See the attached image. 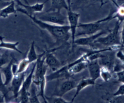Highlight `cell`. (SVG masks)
Wrapping results in <instances>:
<instances>
[{"instance_id": "obj_6", "label": "cell", "mask_w": 124, "mask_h": 103, "mask_svg": "<svg viewBox=\"0 0 124 103\" xmlns=\"http://www.w3.org/2000/svg\"><path fill=\"white\" fill-rule=\"evenodd\" d=\"M67 12L68 25L70 28L72 43V49H73L74 47V41L76 39V34L78 25L79 24L80 15L78 13L73 11L72 8H68Z\"/></svg>"}, {"instance_id": "obj_14", "label": "cell", "mask_w": 124, "mask_h": 103, "mask_svg": "<svg viewBox=\"0 0 124 103\" xmlns=\"http://www.w3.org/2000/svg\"><path fill=\"white\" fill-rule=\"evenodd\" d=\"M87 68L88 70L89 77L95 81L100 77L101 66L97 59L89 60Z\"/></svg>"}, {"instance_id": "obj_9", "label": "cell", "mask_w": 124, "mask_h": 103, "mask_svg": "<svg viewBox=\"0 0 124 103\" xmlns=\"http://www.w3.org/2000/svg\"><path fill=\"white\" fill-rule=\"evenodd\" d=\"M61 47L46 50L45 55V63L47 66L53 71H55L60 68L62 65L61 61L53 54V52L60 48Z\"/></svg>"}, {"instance_id": "obj_34", "label": "cell", "mask_w": 124, "mask_h": 103, "mask_svg": "<svg viewBox=\"0 0 124 103\" xmlns=\"http://www.w3.org/2000/svg\"><path fill=\"white\" fill-rule=\"evenodd\" d=\"M15 0H0V1H6V2H11L12 1Z\"/></svg>"}, {"instance_id": "obj_33", "label": "cell", "mask_w": 124, "mask_h": 103, "mask_svg": "<svg viewBox=\"0 0 124 103\" xmlns=\"http://www.w3.org/2000/svg\"><path fill=\"white\" fill-rule=\"evenodd\" d=\"M67 2L68 6V8H71V4H72V0H66Z\"/></svg>"}, {"instance_id": "obj_5", "label": "cell", "mask_w": 124, "mask_h": 103, "mask_svg": "<svg viewBox=\"0 0 124 103\" xmlns=\"http://www.w3.org/2000/svg\"><path fill=\"white\" fill-rule=\"evenodd\" d=\"M57 80L58 83L52 95L60 97H63L68 92L75 88L78 83L75 80L70 77L64 78L60 82L59 80Z\"/></svg>"}, {"instance_id": "obj_13", "label": "cell", "mask_w": 124, "mask_h": 103, "mask_svg": "<svg viewBox=\"0 0 124 103\" xmlns=\"http://www.w3.org/2000/svg\"><path fill=\"white\" fill-rule=\"evenodd\" d=\"M16 61L15 59L12 57L10 61L5 66L0 68V71L4 76V84L5 86L9 85L13 78L14 74L12 71V65Z\"/></svg>"}, {"instance_id": "obj_35", "label": "cell", "mask_w": 124, "mask_h": 103, "mask_svg": "<svg viewBox=\"0 0 124 103\" xmlns=\"http://www.w3.org/2000/svg\"></svg>"}, {"instance_id": "obj_21", "label": "cell", "mask_w": 124, "mask_h": 103, "mask_svg": "<svg viewBox=\"0 0 124 103\" xmlns=\"http://www.w3.org/2000/svg\"><path fill=\"white\" fill-rule=\"evenodd\" d=\"M38 55L35 48V42L34 41H32L31 44L26 58L30 63H32L36 61L38 58Z\"/></svg>"}, {"instance_id": "obj_19", "label": "cell", "mask_w": 124, "mask_h": 103, "mask_svg": "<svg viewBox=\"0 0 124 103\" xmlns=\"http://www.w3.org/2000/svg\"><path fill=\"white\" fill-rule=\"evenodd\" d=\"M35 62H33V65L29 74H28V75L26 77L25 76V78L24 79V82L22 84V86L21 87L22 88L25 89L27 90H29L31 86L32 83L33 77V74L35 70Z\"/></svg>"}, {"instance_id": "obj_23", "label": "cell", "mask_w": 124, "mask_h": 103, "mask_svg": "<svg viewBox=\"0 0 124 103\" xmlns=\"http://www.w3.org/2000/svg\"><path fill=\"white\" fill-rule=\"evenodd\" d=\"M10 91L9 88L5 86L2 77V73L0 71V92L1 93L5 100H10L9 92Z\"/></svg>"}, {"instance_id": "obj_12", "label": "cell", "mask_w": 124, "mask_h": 103, "mask_svg": "<svg viewBox=\"0 0 124 103\" xmlns=\"http://www.w3.org/2000/svg\"><path fill=\"white\" fill-rule=\"evenodd\" d=\"M96 85H97V84L96 83L95 80L91 78L90 77L83 78L81 79H80L77 83V84L75 88L76 92L73 98L71 99L70 102L71 103L74 102V100H75L76 97L78 96V95L79 94V93L80 92V91H82L83 89H84L85 88L90 86H94Z\"/></svg>"}, {"instance_id": "obj_20", "label": "cell", "mask_w": 124, "mask_h": 103, "mask_svg": "<svg viewBox=\"0 0 124 103\" xmlns=\"http://www.w3.org/2000/svg\"><path fill=\"white\" fill-rule=\"evenodd\" d=\"M29 103H40L38 96V89L37 86L32 83L29 89Z\"/></svg>"}, {"instance_id": "obj_15", "label": "cell", "mask_w": 124, "mask_h": 103, "mask_svg": "<svg viewBox=\"0 0 124 103\" xmlns=\"http://www.w3.org/2000/svg\"><path fill=\"white\" fill-rule=\"evenodd\" d=\"M15 0L11 1L7 5L3 7L0 11V17L6 18L11 14H16L17 12L16 9Z\"/></svg>"}, {"instance_id": "obj_10", "label": "cell", "mask_w": 124, "mask_h": 103, "mask_svg": "<svg viewBox=\"0 0 124 103\" xmlns=\"http://www.w3.org/2000/svg\"><path fill=\"white\" fill-rule=\"evenodd\" d=\"M110 29H105L98 32L97 33L82 37L76 39L74 41V45L92 46L94 44L95 40L99 37L108 33Z\"/></svg>"}, {"instance_id": "obj_32", "label": "cell", "mask_w": 124, "mask_h": 103, "mask_svg": "<svg viewBox=\"0 0 124 103\" xmlns=\"http://www.w3.org/2000/svg\"><path fill=\"white\" fill-rule=\"evenodd\" d=\"M112 0H101V6H102L105 4L110 1H112Z\"/></svg>"}, {"instance_id": "obj_24", "label": "cell", "mask_w": 124, "mask_h": 103, "mask_svg": "<svg viewBox=\"0 0 124 103\" xmlns=\"http://www.w3.org/2000/svg\"><path fill=\"white\" fill-rule=\"evenodd\" d=\"M30 64L31 63L26 58L23 59L17 64V69L16 74L26 72Z\"/></svg>"}, {"instance_id": "obj_28", "label": "cell", "mask_w": 124, "mask_h": 103, "mask_svg": "<svg viewBox=\"0 0 124 103\" xmlns=\"http://www.w3.org/2000/svg\"><path fill=\"white\" fill-rule=\"evenodd\" d=\"M112 94L114 95H124V83H122V84L119 86L117 90L112 93Z\"/></svg>"}, {"instance_id": "obj_4", "label": "cell", "mask_w": 124, "mask_h": 103, "mask_svg": "<svg viewBox=\"0 0 124 103\" xmlns=\"http://www.w3.org/2000/svg\"><path fill=\"white\" fill-rule=\"evenodd\" d=\"M96 21L89 23H79L76 34V37L91 35L105 29V23Z\"/></svg>"}, {"instance_id": "obj_25", "label": "cell", "mask_w": 124, "mask_h": 103, "mask_svg": "<svg viewBox=\"0 0 124 103\" xmlns=\"http://www.w3.org/2000/svg\"><path fill=\"white\" fill-rule=\"evenodd\" d=\"M29 90H27L23 88H21L18 97L17 98L19 103H29Z\"/></svg>"}, {"instance_id": "obj_29", "label": "cell", "mask_w": 124, "mask_h": 103, "mask_svg": "<svg viewBox=\"0 0 124 103\" xmlns=\"http://www.w3.org/2000/svg\"><path fill=\"white\" fill-rule=\"evenodd\" d=\"M116 57L124 64V52L121 49H119L115 54Z\"/></svg>"}, {"instance_id": "obj_26", "label": "cell", "mask_w": 124, "mask_h": 103, "mask_svg": "<svg viewBox=\"0 0 124 103\" xmlns=\"http://www.w3.org/2000/svg\"><path fill=\"white\" fill-rule=\"evenodd\" d=\"M46 100L47 103H71L70 101H68L63 98L62 97L51 95L48 97L45 95Z\"/></svg>"}, {"instance_id": "obj_17", "label": "cell", "mask_w": 124, "mask_h": 103, "mask_svg": "<svg viewBox=\"0 0 124 103\" xmlns=\"http://www.w3.org/2000/svg\"><path fill=\"white\" fill-rule=\"evenodd\" d=\"M4 37L2 36H0V48H5L9 50H14L18 53L22 54V52L18 49L17 46L19 44L18 42H16L15 43L11 42H6L4 41Z\"/></svg>"}, {"instance_id": "obj_27", "label": "cell", "mask_w": 124, "mask_h": 103, "mask_svg": "<svg viewBox=\"0 0 124 103\" xmlns=\"http://www.w3.org/2000/svg\"><path fill=\"white\" fill-rule=\"evenodd\" d=\"M8 52L5 51L3 53L0 54V68L6 65L11 59Z\"/></svg>"}, {"instance_id": "obj_2", "label": "cell", "mask_w": 124, "mask_h": 103, "mask_svg": "<svg viewBox=\"0 0 124 103\" xmlns=\"http://www.w3.org/2000/svg\"><path fill=\"white\" fill-rule=\"evenodd\" d=\"M121 23L116 21L114 28L110 29L108 33L104 36H100L95 41V44H99L107 47H112L115 49L121 47V31L120 30Z\"/></svg>"}, {"instance_id": "obj_8", "label": "cell", "mask_w": 124, "mask_h": 103, "mask_svg": "<svg viewBox=\"0 0 124 103\" xmlns=\"http://www.w3.org/2000/svg\"><path fill=\"white\" fill-rule=\"evenodd\" d=\"M26 72L17 73L14 75L13 78L10 83L11 86L9 87L10 91L13 93V97L16 100L18 97L19 91L22 86L23 83L26 76Z\"/></svg>"}, {"instance_id": "obj_16", "label": "cell", "mask_w": 124, "mask_h": 103, "mask_svg": "<svg viewBox=\"0 0 124 103\" xmlns=\"http://www.w3.org/2000/svg\"><path fill=\"white\" fill-rule=\"evenodd\" d=\"M51 5L49 9L47 11L59 10L64 9L66 10L68 9V6L66 0H50Z\"/></svg>"}, {"instance_id": "obj_1", "label": "cell", "mask_w": 124, "mask_h": 103, "mask_svg": "<svg viewBox=\"0 0 124 103\" xmlns=\"http://www.w3.org/2000/svg\"><path fill=\"white\" fill-rule=\"evenodd\" d=\"M28 16L38 27L46 30L55 40L56 43H66L71 38L70 28L68 25H57L42 21L34 15L24 14Z\"/></svg>"}, {"instance_id": "obj_11", "label": "cell", "mask_w": 124, "mask_h": 103, "mask_svg": "<svg viewBox=\"0 0 124 103\" xmlns=\"http://www.w3.org/2000/svg\"><path fill=\"white\" fill-rule=\"evenodd\" d=\"M116 7L117 9L115 11L110 12L107 16L98 20L97 21L101 23H107L113 19H116L117 21L122 24L124 21V8L119 6H116Z\"/></svg>"}, {"instance_id": "obj_31", "label": "cell", "mask_w": 124, "mask_h": 103, "mask_svg": "<svg viewBox=\"0 0 124 103\" xmlns=\"http://www.w3.org/2000/svg\"><path fill=\"white\" fill-rule=\"evenodd\" d=\"M111 2L115 6H119L124 8V0H114Z\"/></svg>"}, {"instance_id": "obj_22", "label": "cell", "mask_w": 124, "mask_h": 103, "mask_svg": "<svg viewBox=\"0 0 124 103\" xmlns=\"http://www.w3.org/2000/svg\"><path fill=\"white\" fill-rule=\"evenodd\" d=\"M100 77L103 81L108 82L112 77V71L105 66H101Z\"/></svg>"}, {"instance_id": "obj_30", "label": "cell", "mask_w": 124, "mask_h": 103, "mask_svg": "<svg viewBox=\"0 0 124 103\" xmlns=\"http://www.w3.org/2000/svg\"><path fill=\"white\" fill-rule=\"evenodd\" d=\"M121 47L123 49L124 52V21L123 22V27L121 31Z\"/></svg>"}, {"instance_id": "obj_7", "label": "cell", "mask_w": 124, "mask_h": 103, "mask_svg": "<svg viewBox=\"0 0 124 103\" xmlns=\"http://www.w3.org/2000/svg\"><path fill=\"white\" fill-rule=\"evenodd\" d=\"M48 0H46L44 2H37L33 5L29 4H24L20 0H15V2L18 6L21 7H18L16 9L17 12H19L23 14L26 13L31 15H34L35 13H40L42 12L44 10L45 3Z\"/></svg>"}, {"instance_id": "obj_3", "label": "cell", "mask_w": 124, "mask_h": 103, "mask_svg": "<svg viewBox=\"0 0 124 103\" xmlns=\"http://www.w3.org/2000/svg\"><path fill=\"white\" fill-rule=\"evenodd\" d=\"M38 19L50 24L57 25H67V15H64L59 10L46 11L34 15Z\"/></svg>"}, {"instance_id": "obj_18", "label": "cell", "mask_w": 124, "mask_h": 103, "mask_svg": "<svg viewBox=\"0 0 124 103\" xmlns=\"http://www.w3.org/2000/svg\"><path fill=\"white\" fill-rule=\"evenodd\" d=\"M102 99L109 103H124V95H114L112 94L106 93L102 95Z\"/></svg>"}]
</instances>
